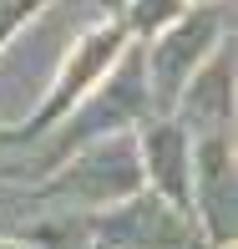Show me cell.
<instances>
[{"label": "cell", "instance_id": "6da1fadb", "mask_svg": "<svg viewBox=\"0 0 238 249\" xmlns=\"http://www.w3.org/2000/svg\"><path fill=\"white\" fill-rule=\"evenodd\" d=\"M213 36H218V10L203 5V10H192V16H183L152 51H147L152 92L162 97V102H177V97H183V87L192 82L198 61L213 51Z\"/></svg>", "mask_w": 238, "mask_h": 249}, {"label": "cell", "instance_id": "7a4b0ae2", "mask_svg": "<svg viewBox=\"0 0 238 249\" xmlns=\"http://www.w3.org/2000/svg\"><path fill=\"white\" fill-rule=\"evenodd\" d=\"M188 173L198 178L192 194H198L203 213H208L213 239H228L233 234V148H228V132H203V142L192 148Z\"/></svg>", "mask_w": 238, "mask_h": 249}, {"label": "cell", "instance_id": "3957f363", "mask_svg": "<svg viewBox=\"0 0 238 249\" xmlns=\"http://www.w3.org/2000/svg\"><path fill=\"white\" fill-rule=\"evenodd\" d=\"M132 178H137V163H132V148L127 142H101L81 158L76 168H66V178L56 183V194L66 198H86V203H111L117 194H127Z\"/></svg>", "mask_w": 238, "mask_h": 249}, {"label": "cell", "instance_id": "277c9868", "mask_svg": "<svg viewBox=\"0 0 238 249\" xmlns=\"http://www.w3.org/2000/svg\"><path fill=\"white\" fill-rule=\"evenodd\" d=\"M117 46H122V31H117V26H101V31H92V36H86L81 46L71 51V61H66L51 112H61L66 102H76V97H81V87H86V82H96V76L107 71L111 61H117Z\"/></svg>", "mask_w": 238, "mask_h": 249}, {"label": "cell", "instance_id": "5b68a950", "mask_svg": "<svg viewBox=\"0 0 238 249\" xmlns=\"http://www.w3.org/2000/svg\"><path fill=\"white\" fill-rule=\"evenodd\" d=\"M188 163H192V148H188V138L177 127H152L147 132V168L157 173V188L167 198H177V203L188 198V178H183Z\"/></svg>", "mask_w": 238, "mask_h": 249}, {"label": "cell", "instance_id": "8992f818", "mask_svg": "<svg viewBox=\"0 0 238 249\" xmlns=\"http://www.w3.org/2000/svg\"><path fill=\"white\" fill-rule=\"evenodd\" d=\"M228 87V56H213L203 71H192V82L183 87L188 97V112H198L203 122H208V132H223V122H228V112H233V97L223 92Z\"/></svg>", "mask_w": 238, "mask_h": 249}, {"label": "cell", "instance_id": "52a82bcc", "mask_svg": "<svg viewBox=\"0 0 238 249\" xmlns=\"http://www.w3.org/2000/svg\"><path fill=\"white\" fill-rule=\"evenodd\" d=\"M177 10H183V0H132V26L137 31L167 26V20H177Z\"/></svg>", "mask_w": 238, "mask_h": 249}, {"label": "cell", "instance_id": "ba28073f", "mask_svg": "<svg viewBox=\"0 0 238 249\" xmlns=\"http://www.w3.org/2000/svg\"><path fill=\"white\" fill-rule=\"evenodd\" d=\"M0 249H20V244H0Z\"/></svg>", "mask_w": 238, "mask_h": 249}]
</instances>
